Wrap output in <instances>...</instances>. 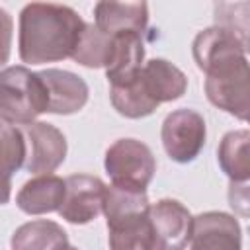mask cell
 <instances>
[{
  "mask_svg": "<svg viewBox=\"0 0 250 250\" xmlns=\"http://www.w3.org/2000/svg\"><path fill=\"white\" fill-rule=\"evenodd\" d=\"M248 62L244 57L215 66L207 72V96L225 111L240 119H248Z\"/></svg>",
  "mask_w": 250,
  "mask_h": 250,
  "instance_id": "5",
  "label": "cell"
},
{
  "mask_svg": "<svg viewBox=\"0 0 250 250\" xmlns=\"http://www.w3.org/2000/svg\"><path fill=\"white\" fill-rule=\"evenodd\" d=\"M25 160L23 133L0 121V205L10 199V178Z\"/></svg>",
  "mask_w": 250,
  "mask_h": 250,
  "instance_id": "18",
  "label": "cell"
},
{
  "mask_svg": "<svg viewBox=\"0 0 250 250\" xmlns=\"http://www.w3.org/2000/svg\"><path fill=\"white\" fill-rule=\"evenodd\" d=\"M162 143L172 160H193L205 145L203 117L193 109L172 111L162 123Z\"/></svg>",
  "mask_w": 250,
  "mask_h": 250,
  "instance_id": "7",
  "label": "cell"
},
{
  "mask_svg": "<svg viewBox=\"0 0 250 250\" xmlns=\"http://www.w3.org/2000/svg\"><path fill=\"white\" fill-rule=\"evenodd\" d=\"M154 156L150 148L135 139H119L105 152V170L113 186L145 191L154 176Z\"/></svg>",
  "mask_w": 250,
  "mask_h": 250,
  "instance_id": "4",
  "label": "cell"
},
{
  "mask_svg": "<svg viewBox=\"0 0 250 250\" xmlns=\"http://www.w3.org/2000/svg\"><path fill=\"white\" fill-rule=\"evenodd\" d=\"M10 43H12V18L8 12L0 10V66L10 57Z\"/></svg>",
  "mask_w": 250,
  "mask_h": 250,
  "instance_id": "21",
  "label": "cell"
},
{
  "mask_svg": "<svg viewBox=\"0 0 250 250\" xmlns=\"http://www.w3.org/2000/svg\"><path fill=\"white\" fill-rule=\"evenodd\" d=\"M109 35L102 33L96 25H86L80 37L72 59L84 66H102L105 62V55L109 49Z\"/></svg>",
  "mask_w": 250,
  "mask_h": 250,
  "instance_id": "20",
  "label": "cell"
},
{
  "mask_svg": "<svg viewBox=\"0 0 250 250\" xmlns=\"http://www.w3.org/2000/svg\"><path fill=\"white\" fill-rule=\"evenodd\" d=\"M111 250H148V199L145 191L119 186L105 188L104 209Z\"/></svg>",
  "mask_w": 250,
  "mask_h": 250,
  "instance_id": "2",
  "label": "cell"
},
{
  "mask_svg": "<svg viewBox=\"0 0 250 250\" xmlns=\"http://www.w3.org/2000/svg\"><path fill=\"white\" fill-rule=\"evenodd\" d=\"M146 215L150 229L148 250H184L191 240L193 219L182 203L162 199L148 205Z\"/></svg>",
  "mask_w": 250,
  "mask_h": 250,
  "instance_id": "6",
  "label": "cell"
},
{
  "mask_svg": "<svg viewBox=\"0 0 250 250\" xmlns=\"http://www.w3.org/2000/svg\"><path fill=\"white\" fill-rule=\"evenodd\" d=\"M27 146H25V168L33 174L53 172L66 152L64 137L59 129L49 123H29L25 125Z\"/></svg>",
  "mask_w": 250,
  "mask_h": 250,
  "instance_id": "10",
  "label": "cell"
},
{
  "mask_svg": "<svg viewBox=\"0 0 250 250\" xmlns=\"http://www.w3.org/2000/svg\"><path fill=\"white\" fill-rule=\"evenodd\" d=\"M105 186L102 180L86 174H74L64 180V199L59 213L68 223H88L104 209Z\"/></svg>",
  "mask_w": 250,
  "mask_h": 250,
  "instance_id": "8",
  "label": "cell"
},
{
  "mask_svg": "<svg viewBox=\"0 0 250 250\" xmlns=\"http://www.w3.org/2000/svg\"><path fill=\"white\" fill-rule=\"evenodd\" d=\"M49 111V90L39 72L10 66L0 72V117L6 123L29 125Z\"/></svg>",
  "mask_w": 250,
  "mask_h": 250,
  "instance_id": "3",
  "label": "cell"
},
{
  "mask_svg": "<svg viewBox=\"0 0 250 250\" xmlns=\"http://www.w3.org/2000/svg\"><path fill=\"white\" fill-rule=\"evenodd\" d=\"M146 4H115L100 2L96 6V27L105 35H115L121 31L141 33L146 25Z\"/></svg>",
  "mask_w": 250,
  "mask_h": 250,
  "instance_id": "15",
  "label": "cell"
},
{
  "mask_svg": "<svg viewBox=\"0 0 250 250\" xmlns=\"http://www.w3.org/2000/svg\"><path fill=\"white\" fill-rule=\"evenodd\" d=\"M66 250H78V248H72V246H68V248H66Z\"/></svg>",
  "mask_w": 250,
  "mask_h": 250,
  "instance_id": "22",
  "label": "cell"
},
{
  "mask_svg": "<svg viewBox=\"0 0 250 250\" xmlns=\"http://www.w3.org/2000/svg\"><path fill=\"white\" fill-rule=\"evenodd\" d=\"M66 232L51 221H33L12 236V250H66Z\"/></svg>",
  "mask_w": 250,
  "mask_h": 250,
  "instance_id": "17",
  "label": "cell"
},
{
  "mask_svg": "<svg viewBox=\"0 0 250 250\" xmlns=\"http://www.w3.org/2000/svg\"><path fill=\"white\" fill-rule=\"evenodd\" d=\"M64 199V180L57 176H39L29 180L18 193V207L29 215L55 211Z\"/></svg>",
  "mask_w": 250,
  "mask_h": 250,
  "instance_id": "16",
  "label": "cell"
},
{
  "mask_svg": "<svg viewBox=\"0 0 250 250\" xmlns=\"http://www.w3.org/2000/svg\"><path fill=\"white\" fill-rule=\"evenodd\" d=\"M109 49L105 55V74L111 82V88L125 86L133 82L143 68V39L137 31H121L109 35Z\"/></svg>",
  "mask_w": 250,
  "mask_h": 250,
  "instance_id": "9",
  "label": "cell"
},
{
  "mask_svg": "<svg viewBox=\"0 0 250 250\" xmlns=\"http://www.w3.org/2000/svg\"><path fill=\"white\" fill-rule=\"evenodd\" d=\"M139 80H141L146 96L156 105L162 102H170V100L180 98L188 86V78L184 76V72L162 59L148 61L141 68Z\"/></svg>",
  "mask_w": 250,
  "mask_h": 250,
  "instance_id": "13",
  "label": "cell"
},
{
  "mask_svg": "<svg viewBox=\"0 0 250 250\" xmlns=\"http://www.w3.org/2000/svg\"><path fill=\"white\" fill-rule=\"evenodd\" d=\"M244 51L246 45L236 35L219 25L201 31L193 41V57L197 61V66L205 72L244 57Z\"/></svg>",
  "mask_w": 250,
  "mask_h": 250,
  "instance_id": "12",
  "label": "cell"
},
{
  "mask_svg": "<svg viewBox=\"0 0 250 250\" xmlns=\"http://www.w3.org/2000/svg\"><path fill=\"white\" fill-rule=\"evenodd\" d=\"M191 250H240V229L230 215L203 213L193 219Z\"/></svg>",
  "mask_w": 250,
  "mask_h": 250,
  "instance_id": "11",
  "label": "cell"
},
{
  "mask_svg": "<svg viewBox=\"0 0 250 250\" xmlns=\"http://www.w3.org/2000/svg\"><path fill=\"white\" fill-rule=\"evenodd\" d=\"M86 23L80 16L59 4H27L20 16V57L41 64L72 57Z\"/></svg>",
  "mask_w": 250,
  "mask_h": 250,
  "instance_id": "1",
  "label": "cell"
},
{
  "mask_svg": "<svg viewBox=\"0 0 250 250\" xmlns=\"http://www.w3.org/2000/svg\"><path fill=\"white\" fill-rule=\"evenodd\" d=\"M49 90V111L53 113H74L88 100V86L82 78L72 72L49 68L39 72Z\"/></svg>",
  "mask_w": 250,
  "mask_h": 250,
  "instance_id": "14",
  "label": "cell"
},
{
  "mask_svg": "<svg viewBox=\"0 0 250 250\" xmlns=\"http://www.w3.org/2000/svg\"><path fill=\"white\" fill-rule=\"evenodd\" d=\"M219 160L225 172L232 178V182H246L250 160H248V133L236 131L229 133L219 148Z\"/></svg>",
  "mask_w": 250,
  "mask_h": 250,
  "instance_id": "19",
  "label": "cell"
}]
</instances>
